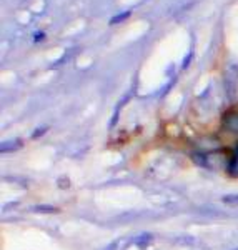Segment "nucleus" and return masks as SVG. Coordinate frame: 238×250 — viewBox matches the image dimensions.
Instances as JSON below:
<instances>
[{
    "label": "nucleus",
    "instance_id": "423d86ee",
    "mask_svg": "<svg viewBox=\"0 0 238 250\" xmlns=\"http://www.w3.org/2000/svg\"><path fill=\"white\" fill-rule=\"evenodd\" d=\"M117 249V242H114V244H110L107 249H103V250H115Z\"/></svg>",
    "mask_w": 238,
    "mask_h": 250
},
{
    "label": "nucleus",
    "instance_id": "0eeeda50",
    "mask_svg": "<svg viewBox=\"0 0 238 250\" xmlns=\"http://www.w3.org/2000/svg\"><path fill=\"white\" fill-rule=\"evenodd\" d=\"M233 250H238V247H237V249H233Z\"/></svg>",
    "mask_w": 238,
    "mask_h": 250
},
{
    "label": "nucleus",
    "instance_id": "7ed1b4c3",
    "mask_svg": "<svg viewBox=\"0 0 238 250\" xmlns=\"http://www.w3.org/2000/svg\"><path fill=\"white\" fill-rule=\"evenodd\" d=\"M20 147H22V142H20V140H9V142L2 144V152L3 154H7V152H15Z\"/></svg>",
    "mask_w": 238,
    "mask_h": 250
},
{
    "label": "nucleus",
    "instance_id": "f03ea898",
    "mask_svg": "<svg viewBox=\"0 0 238 250\" xmlns=\"http://www.w3.org/2000/svg\"><path fill=\"white\" fill-rule=\"evenodd\" d=\"M192 160L195 162L197 165H200V167H208V155L207 152H192Z\"/></svg>",
    "mask_w": 238,
    "mask_h": 250
},
{
    "label": "nucleus",
    "instance_id": "20e7f679",
    "mask_svg": "<svg viewBox=\"0 0 238 250\" xmlns=\"http://www.w3.org/2000/svg\"><path fill=\"white\" fill-rule=\"evenodd\" d=\"M152 240V235L150 233H143L142 237H139V239H137V245H139V247H147L148 245V242Z\"/></svg>",
    "mask_w": 238,
    "mask_h": 250
},
{
    "label": "nucleus",
    "instance_id": "39448f33",
    "mask_svg": "<svg viewBox=\"0 0 238 250\" xmlns=\"http://www.w3.org/2000/svg\"><path fill=\"white\" fill-rule=\"evenodd\" d=\"M225 202H232V204H235V202H238V197H225Z\"/></svg>",
    "mask_w": 238,
    "mask_h": 250
},
{
    "label": "nucleus",
    "instance_id": "f257e3e1",
    "mask_svg": "<svg viewBox=\"0 0 238 250\" xmlns=\"http://www.w3.org/2000/svg\"><path fill=\"white\" fill-rule=\"evenodd\" d=\"M223 127H225V130L238 135V112L237 110H228L227 114L223 115Z\"/></svg>",
    "mask_w": 238,
    "mask_h": 250
}]
</instances>
